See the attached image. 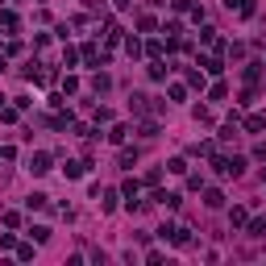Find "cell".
<instances>
[{"mask_svg": "<svg viewBox=\"0 0 266 266\" xmlns=\"http://www.w3.org/2000/svg\"><path fill=\"white\" fill-rule=\"evenodd\" d=\"M33 171H38V175H42V171H50V158H46V154H38V158H33Z\"/></svg>", "mask_w": 266, "mask_h": 266, "instance_id": "obj_1", "label": "cell"}]
</instances>
